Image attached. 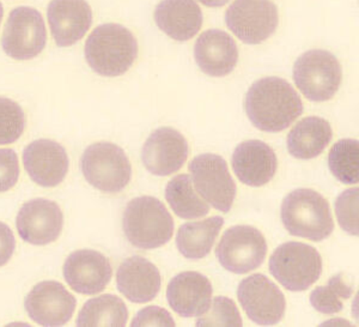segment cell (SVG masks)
<instances>
[{"instance_id": "obj_1", "label": "cell", "mask_w": 359, "mask_h": 327, "mask_svg": "<svg viewBox=\"0 0 359 327\" xmlns=\"http://www.w3.org/2000/svg\"><path fill=\"white\" fill-rule=\"evenodd\" d=\"M245 113L260 131L277 133L286 130L303 113L302 100L290 83L266 77L253 83L245 95Z\"/></svg>"}, {"instance_id": "obj_2", "label": "cell", "mask_w": 359, "mask_h": 327, "mask_svg": "<svg viewBox=\"0 0 359 327\" xmlns=\"http://www.w3.org/2000/svg\"><path fill=\"white\" fill-rule=\"evenodd\" d=\"M86 59L91 70L104 77L126 74L138 55L135 35L115 23L98 25L86 42Z\"/></svg>"}, {"instance_id": "obj_3", "label": "cell", "mask_w": 359, "mask_h": 327, "mask_svg": "<svg viewBox=\"0 0 359 327\" xmlns=\"http://www.w3.org/2000/svg\"><path fill=\"white\" fill-rule=\"evenodd\" d=\"M174 220L162 201L138 196L123 211V228L127 240L140 250H154L172 240Z\"/></svg>"}, {"instance_id": "obj_4", "label": "cell", "mask_w": 359, "mask_h": 327, "mask_svg": "<svg viewBox=\"0 0 359 327\" xmlns=\"http://www.w3.org/2000/svg\"><path fill=\"white\" fill-rule=\"evenodd\" d=\"M283 225L294 236L320 242L334 229L328 201L309 188H298L283 201L280 210Z\"/></svg>"}, {"instance_id": "obj_5", "label": "cell", "mask_w": 359, "mask_h": 327, "mask_svg": "<svg viewBox=\"0 0 359 327\" xmlns=\"http://www.w3.org/2000/svg\"><path fill=\"white\" fill-rule=\"evenodd\" d=\"M269 272L287 291H304L323 274V258L313 246L286 242L269 258Z\"/></svg>"}, {"instance_id": "obj_6", "label": "cell", "mask_w": 359, "mask_h": 327, "mask_svg": "<svg viewBox=\"0 0 359 327\" xmlns=\"http://www.w3.org/2000/svg\"><path fill=\"white\" fill-rule=\"evenodd\" d=\"M81 168L86 180L102 192H121L131 181V162L121 147L109 142L86 147Z\"/></svg>"}, {"instance_id": "obj_7", "label": "cell", "mask_w": 359, "mask_h": 327, "mask_svg": "<svg viewBox=\"0 0 359 327\" xmlns=\"http://www.w3.org/2000/svg\"><path fill=\"white\" fill-rule=\"evenodd\" d=\"M341 77L340 62L328 51L311 49L294 62V83L301 93L314 102L333 98L341 84Z\"/></svg>"}, {"instance_id": "obj_8", "label": "cell", "mask_w": 359, "mask_h": 327, "mask_svg": "<svg viewBox=\"0 0 359 327\" xmlns=\"http://www.w3.org/2000/svg\"><path fill=\"white\" fill-rule=\"evenodd\" d=\"M267 243L260 230L250 225L229 228L216 247V257L225 270L245 274L265 262Z\"/></svg>"}, {"instance_id": "obj_9", "label": "cell", "mask_w": 359, "mask_h": 327, "mask_svg": "<svg viewBox=\"0 0 359 327\" xmlns=\"http://www.w3.org/2000/svg\"><path fill=\"white\" fill-rule=\"evenodd\" d=\"M188 168L196 192L212 208L228 213L236 196V184L224 159L215 154H203L194 157Z\"/></svg>"}, {"instance_id": "obj_10", "label": "cell", "mask_w": 359, "mask_h": 327, "mask_svg": "<svg viewBox=\"0 0 359 327\" xmlns=\"http://www.w3.org/2000/svg\"><path fill=\"white\" fill-rule=\"evenodd\" d=\"M45 20L36 8L20 6L11 11L5 25L1 46L8 57L29 60L46 47Z\"/></svg>"}, {"instance_id": "obj_11", "label": "cell", "mask_w": 359, "mask_h": 327, "mask_svg": "<svg viewBox=\"0 0 359 327\" xmlns=\"http://www.w3.org/2000/svg\"><path fill=\"white\" fill-rule=\"evenodd\" d=\"M278 22V8L271 0H235L225 13L228 28L248 45H259L272 36Z\"/></svg>"}, {"instance_id": "obj_12", "label": "cell", "mask_w": 359, "mask_h": 327, "mask_svg": "<svg viewBox=\"0 0 359 327\" xmlns=\"http://www.w3.org/2000/svg\"><path fill=\"white\" fill-rule=\"evenodd\" d=\"M237 296L245 314L257 325H277L285 314V296L265 274H252L243 279Z\"/></svg>"}, {"instance_id": "obj_13", "label": "cell", "mask_w": 359, "mask_h": 327, "mask_svg": "<svg viewBox=\"0 0 359 327\" xmlns=\"http://www.w3.org/2000/svg\"><path fill=\"white\" fill-rule=\"evenodd\" d=\"M77 301L62 283L43 281L25 300L29 318L42 326H62L74 315Z\"/></svg>"}, {"instance_id": "obj_14", "label": "cell", "mask_w": 359, "mask_h": 327, "mask_svg": "<svg viewBox=\"0 0 359 327\" xmlns=\"http://www.w3.org/2000/svg\"><path fill=\"white\" fill-rule=\"evenodd\" d=\"M64 216L54 201L37 198L22 205L16 227L22 240L35 246L48 245L62 234Z\"/></svg>"}, {"instance_id": "obj_15", "label": "cell", "mask_w": 359, "mask_h": 327, "mask_svg": "<svg viewBox=\"0 0 359 327\" xmlns=\"http://www.w3.org/2000/svg\"><path fill=\"white\" fill-rule=\"evenodd\" d=\"M187 157V140L172 127H161L152 132L142 150L144 167L157 176L179 172Z\"/></svg>"}, {"instance_id": "obj_16", "label": "cell", "mask_w": 359, "mask_h": 327, "mask_svg": "<svg viewBox=\"0 0 359 327\" xmlns=\"http://www.w3.org/2000/svg\"><path fill=\"white\" fill-rule=\"evenodd\" d=\"M62 272L67 284L83 295L104 291L113 276L109 259L94 250H79L69 254Z\"/></svg>"}, {"instance_id": "obj_17", "label": "cell", "mask_w": 359, "mask_h": 327, "mask_svg": "<svg viewBox=\"0 0 359 327\" xmlns=\"http://www.w3.org/2000/svg\"><path fill=\"white\" fill-rule=\"evenodd\" d=\"M23 164L34 182L42 187H54L69 172V156L65 147L54 140H34L25 147Z\"/></svg>"}, {"instance_id": "obj_18", "label": "cell", "mask_w": 359, "mask_h": 327, "mask_svg": "<svg viewBox=\"0 0 359 327\" xmlns=\"http://www.w3.org/2000/svg\"><path fill=\"white\" fill-rule=\"evenodd\" d=\"M212 284L204 274L186 271L176 274L167 288L169 306L184 318L201 316L208 311L212 301Z\"/></svg>"}, {"instance_id": "obj_19", "label": "cell", "mask_w": 359, "mask_h": 327, "mask_svg": "<svg viewBox=\"0 0 359 327\" xmlns=\"http://www.w3.org/2000/svg\"><path fill=\"white\" fill-rule=\"evenodd\" d=\"M47 17L50 33L59 47L74 45L93 25V10L86 0H52Z\"/></svg>"}, {"instance_id": "obj_20", "label": "cell", "mask_w": 359, "mask_h": 327, "mask_svg": "<svg viewBox=\"0 0 359 327\" xmlns=\"http://www.w3.org/2000/svg\"><path fill=\"white\" fill-rule=\"evenodd\" d=\"M233 173L241 182L260 187L276 175L277 156L269 144L262 140H247L237 145L231 159Z\"/></svg>"}, {"instance_id": "obj_21", "label": "cell", "mask_w": 359, "mask_h": 327, "mask_svg": "<svg viewBox=\"0 0 359 327\" xmlns=\"http://www.w3.org/2000/svg\"><path fill=\"white\" fill-rule=\"evenodd\" d=\"M162 279L151 262L140 255L125 259L116 272L118 291L133 303H147L161 291Z\"/></svg>"}, {"instance_id": "obj_22", "label": "cell", "mask_w": 359, "mask_h": 327, "mask_svg": "<svg viewBox=\"0 0 359 327\" xmlns=\"http://www.w3.org/2000/svg\"><path fill=\"white\" fill-rule=\"evenodd\" d=\"M194 59L204 74L224 77L231 74L238 60L236 42L228 33L211 29L201 34L194 46Z\"/></svg>"}, {"instance_id": "obj_23", "label": "cell", "mask_w": 359, "mask_h": 327, "mask_svg": "<svg viewBox=\"0 0 359 327\" xmlns=\"http://www.w3.org/2000/svg\"><path fill=\"white\" fill-rule=\"evenodd\" d=\"M158 28L176 41H188L199 33L203 13L194 0H162L155 8Z\"/></svg>"}, {"instance_id": "obj_24", "label": "cell", "mask_w": 359, "mask_h": 327, "mask_svg": "<svg viewBox=\"0 0 359 327\" xmlns=\"http://www.w3.org/2000/svg\"><path fill=\"white\" fill-rule=\"evenodd\" d=\"M333 137L326 119L308 116L294 125L287 135V150L298 160H311L323 154Z\"/></svg>"}, {"instance_id": "obj_25", "label": "cell", "mask_w": 359, "mask_h": 327, "mask_svg": "<svg viewBox=\"0 0 359 327\" xmlns=\"http://www.w3.org/2000/svg\"><path fill=\"white\" fill-rule=\"evenodd\" d=\"M224 225V220L213 216L204 221L188 222L181 225L176 235V246L180 253L191 260L208 257Z\"/></svg>"}, {"instance_id": "obj_26", "label": "cell", "mask_w": 359, "mask_h": 327, "mask_svg": "<svg viewBox=\"0 0 359 327\" xmlns=\"http://www.w3.org/2000/svg\"><path fill=\"white\" fill-rule=\"evenodd\" d=\"M128 311L123 300L115 295H101L86 301L79 312L77 326H125Z\"/></svg>"}, {"instance_id": "obj_27", "label": "cell", "mask_w": 359, "mask_h": 327, "mask_svg": "<svg viewBox=\"0 0 359 327\" xmlns=\"http://www.w3.org/2000/svg\"><path fill=\"white\" fill-rule=\"evenodd\" d=\"M165 199L176 216L184 220L201 218L210 211V205L196 194L187 174L175 176L168 182Z\"/></svg>"}, {"instance_id": "obj_28", "label": "cell", "mask_w": 359, "mask_h": 327, "mask_svg": "<svg viewBox=\"0 0 359 327\" xmlns=\"http://www.w3.org/2000/svg\"><path fill=\"white\" fill-rule=\"evenodd\" d=\"M328 167L340 182L355 185L358 182V140H341L332 147L328 155Z\"/></svg>"}, {"instance_id": "obj_29", "label": "cell", "mask_w": 359, "mask_h": 327, "mask_svg": "<svg viewBox=\"0 0 359 327\" xmlns=\"http://www.w3.org/2000/svg\"><path fill=\"white\" fill-rule=\"evenodd\" d=\"M352 294V286L344 279L343 274H338L328 281L326 286H318L311 291V306L323 314H337L343 311V300L350 299Z\"/></svg>"}, {"instance_id": "obj_30", "label": "cell", "mask_w": 359, "mask_h": 327, "mask_svg": "<svg viewBox=\"0 0 359 327\" xmlns=\"http://www.w3.org/2000/svg\"><path fill=\"white\" fill-rule=\"evenodd\" d=\"M25 115L18 103L0 98V145L13 144L25 131Z\"/></svg>"}, {"instance_id": "obj_31", "label": "cell", "mask_w": 359, "mask_h": 327, "mask_svg": "<svg viewBox=\"0 0 359 327\" xmlns=\"http://www.w3.org/2000/svg\"><path fill=\"white\" fill-rule=\"evenodd\" d=\"M205 314L196 320V326H242L241 314L233 300L217 296Z\"/></svg>"}, {"instance_id": "obj_32", "label": "cell", "mask_w": 359, "mask_h": 327, "mask_svg": "<svg viewBox=\"0 0 359 327\" xmlns=\"http://www.w3.org/2000/svg\"><path fill=\"white\" fill-rule=\"evenodd\" d=\"M358 187L350 188L339 194L335 213L339 225L350 235H358Z\"/></svg>"}, {"instance_id": "obj_33", "label": "cell", "mask_w": 359, "mask_h": 327, "mask_svg": "<svg viewBox=\"0 0 359 327\" xmlns=\"http://www.w3.org/2000/svg\"><path fill=\"white\" fill-rule=\"evenodd\" d=\"M20 178L18 157L13 149H0V192H6Z\"/></svg>"}, {"instance_id": "obj_34", "label": "cell", "mask_w": 359, "mask_h": 327, "mask_svg": "<svg viewBox=\"0 0 359 327\" xmlns=\"http://www.w3.org/2000/svg\"><path fill=\"white\" fill-rule=\"evenodd\" d=\"M131 326H175L170 313L158 306H149L139 311Z\"/></svg>"}, {"instance_id": "obj_35", "label": "cell", "mask_w": 359, "mask_h": 327, "mask_svg": "<svg viewBox=\"0 0 359 327\" xmlns=\"http://www.w3.org/2000/svg\"><path fill=\"white\" fill-rule=\"evenodd\" d=\"M16 247V240L8 225L0 222V266L8 264Z\"/></svg>"}, {"instance_id": "obj_36", "label": "cell", "mask_w": 359, "mask_h": 327, "mask_svg": "<svg viewBox=\"0 0 359 327\" xmlns=\"http://www.w3.org/2000/svg\"><path fill=\"white\" fill-rule=\"evenodd\" d=\"M199 1L208 8H221V6L228 4L230 0H199Z\"/></svg>"}, {"instance_id": "obj_37", "label": "cell", "mask_w": 359, "mask_h": 327, "mask_svg": "<svg viewBox=\"0 0 359 327\" xmlns=\"http://www.w3.org/2000/svg\"><path fill=\"white\" fill-rule=\"evenodd\" d=\"M3 16H4V8H3V4L0 3V23H1V20H3Z\"/></svg>"}]
</instances>
